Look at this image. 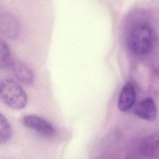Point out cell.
<instances>
[{
	"instance_id": "cell-2",
	"label": "cell",
	"mask_w": 159,
	"mask_h": 159,
	"mask_svg": "<svg viewBox=\"0 0 159 159\" xmlns=\"http://www.w3.org/2000/svg\"><path fill=\"white\" fill-rule=\"evenodd\" d=\"M0 97L9 107L20 110L25 107L28 102L27 93L16 81L5 78L0 83Z\"/></svg>"
},
{
	"instance_id": "cell-9",
	"label": "cell",
	"mask_w": 159,
	"mask_h": 159,
	"mask_svg": "<svg viewBox=\"0 0 159 159\" xmlns=\"http://www.w3.org/2000/svg\"><path fill=\"white\" fill-rule=\"evenodd\" d=\"M13 60L8 44L3 39L0 40V66L1 68H8Z\"/></svg>"
},
{
	"instance_id": "cell-6",
	"label": "cell",
	"mask_w": 159,
	"mask_h": 159,
	"mask_svg": "<svg viewBox=\"0 0 159 159\" xmlns=\"http://www.w3.org/2000/svg\"><path fill=\"white\" fill-rule=\"evenodd\" d=\"M157 106L152 98H147L140 101L135 109V114L140 118L152 121L157 117Z\"/></svg>"
},
{
	"instance_id": "cell-8",
	"label": "cell",
	"mask_w": 159,
	"mask_h": 159,
	"mask_svg": "<svg viewBox=\"0 0 159 159\" xmlns=\"http://www.w3.org/2000/svg\"><path fill=\"white\" fill-rule=\"evenodd\" d=\"M1 33L8 38L14 39L19 32L18 23L14 16L5 13L1 16Z\"/></svg>"
},
{
	"instance_id": "cell-3",
	"label": "cell",
	"mask_w": 159,
	"mask_h": 159,
	"mask_svg": "<svg viewBox=\"0 0 159 159\" xmlns=\"http://www.w3.org/2000/svg\"><path fill=\"white\" fill-rule=\"evenodd\" d=\"M22 122L27 128L44 137H52L55 134V129L52 124L37 115H26L22 119Z\"/></svg>"
},
{
	"instance_id": "cell-4",
	"label": "cell",
	"mask_w": 159,
	"mask_h": 159,
	"mask_svg": "<svg viewBox=\"0 0 159 159\" xmlns=\"http://www.w3.org/2000/svg\"><path fill=\"white\" fill-rule=\"evenodd\" d=\"M9 68L15 78L22 83L29 85L34 81V74L30 66L20 60H13Z\"/></svg>"
},
{
	"instance_id": "cell-1",
	"label": "cell",
	"mask_w": 159,
	"mask_h": 159,
	"mask_svg": "<svg viewBox=\"0 0 159 159\" xmlns=\"http://www.w3.org/2000/svg\"><path fill=\"white\" fill-rule=\"evenodd\" d=\"M155 40L153 28L147 22H139L132 27L127 37V45L135 55L143 56L153 49Z\"/></svg>"
},
{
	"instance_id": "cell-5",
	"label": "cell",
	"mask_w": 159,
	"mask_h": 159,
	"mask_svg": "<svg viewBox=\"0 0 159 159\" xmlns=\"http://www.w3.org/2000/svg\"><path fill=\"white\" fill-rule=\"evenodd\" d=\"M136 100V90L134 84L127 82L122 88L118 98V108L122 112L130 110Z\"/></svg>"
},
{
	"instance_id": "cell-7",
	"label": "cell",
	"mask_w": 159,
	"mask_h": 159,
	"mask_svg": "<svg viewBox=\"0 0 159 159\" xmlns=\"http://www.w3.org/2000/svg\"><path fill=\"white\" fill-rule=\"evenodd\" d=\"M139 153L143 157H153L158 153V135L154 133L143 139L139 145Z\"/></svg>"
},
{
	"instance_id": "cell-10",
	"label": "cell",
	"mask_w": 159,
	"mask_h": 159,
	"mask_svg": "<svg viewBox=\"0 0 159 159\" xmlns=\"http://www.w3.org/2000/svg\"><path fill=\"white\" fill-rule=\"evenodd\" d=\"M12 127L7 119L2 114L0 115V143L2 144L7 142L12 135Z\"/></svg>"
}]
</instances>
